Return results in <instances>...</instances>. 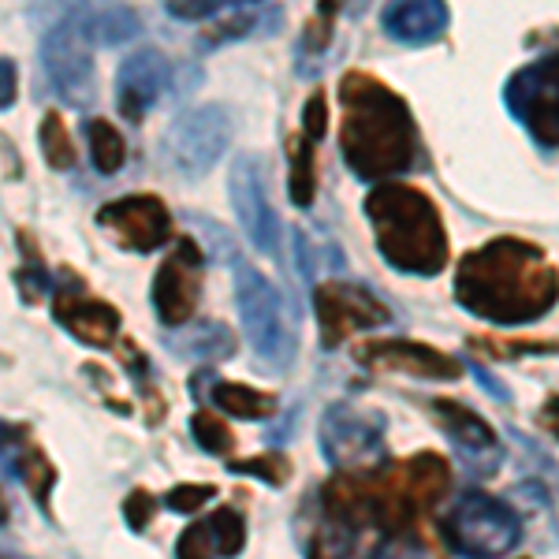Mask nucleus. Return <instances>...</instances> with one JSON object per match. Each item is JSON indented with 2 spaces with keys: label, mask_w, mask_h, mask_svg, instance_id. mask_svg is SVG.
<instances>
[{
  "label": "nucleus",
  "mask_w": 559,
  "mask_h": 559,
  "mask_svg": "<svg viewBox=\"0 0 559 559\" xmlns=\"http://www.w3.org/2000/svg\"><path fill=\"white\" fill-rule=\"evenodd\" d=\"M455 295L466 310L492 324H526L552 310L559 276L530 242L492 239L463 258Z\"/></svg>",
  "instance_id": "f257e3e1"
},
{
  "label": "nucleus",
  "mask_w": 559,
  "mask_h": 559,
  "mask_svg": "<svg viewBox=\"0 0 559 559\" xmlns=\"http://www.w3.org/2000/svg\"><path fill=\"white\" fill-rule=\"evenodd\" d=\"M344 97V160L358 179L400 176L414 165L411 112L388 86L369 75H347L340 83Z\"/></svg>",
  "instance_id": "f03ea898"
},
{
  "label": "nucleus",
  "mask_w": 559,
  "mask_h": 559,
  "mask_svg": "<svg viewBox=\"0 0 559 559\" xmlns=\"http://www.w3.org/2000/svg\"><path fill=\"white\" fill-rule=\"evenodd\" d=\"M369 224L377 231V250L400 273L432 276L444 269L448 242L437 205L407 183H384L366 198Z\"/></svg>",
  "instance_id": "7ed1b4c3"
},
{
  "label": "nucleus",
  "mask_w": 559,
  "mask_h": 559,
  "mask_svg": "<svg viewBox=\"0 0 559 559\" xmlns=\"http://www.w3.org/2000/svg\"><path fill=\"white\" fill-rule=\"evenodd\" d=\"M236 306L254 355L269 369H287L295 362V324L287 318L284 295L258 273L254 265H236Z\"/></svg>",
  "instance_id": "20e7f679"
},
{
  "label": "nucleus",
  "mask_w": 559,
  "mask_h": 559,
  "mask_svg": "<svg viewBox=\"0 0 559 559\" xmlns=\"http://www.w3.org/2000/svg\"><path fill=\"white\" fill-rule=\"evenodd\" d=\"M444 534L459 552L474 559H496V556H508L522 540V519L508 503L496 500V496L466 492L448 511Z\"/></svg>",
  "instance_id": "39448f33"
},
{
  "label": "nucleus",
  "mask_w": 559,
  "mask_h": 559,
  "mask_svg": "<svg viewBox=\"0 0 559 559\" xmlns=\"http://www.w3.org/2000/svg\"><path fill=\"white\" fill-rule=\"evenodd\" d=\"M94 45L86 41L83 26H79L75 12L60 15L57 23L45 31L41 38V64L49 75L57 97L71 108H86L97 97V75H94Z\"/></svg>",
  "instance_id": "423d86ee"
},
{
  "label": "nucleus",
  "mask_w": 559,
  "mask_h": 559,
  "mask_svg": "<svg viewBox=\"0 0 559 559\" xmlns=\"http://www.w3.org/2000/svg\"><path fill=\"white\" fill-rule=\"evenodd\" d=\"M231 139V116L224 105H198L176 116L173 128L165 131L160 146H165L168 165L187 179H202L213 173L216 160L224 157Z\"/></svg>",
  "instance_id": "0eeeda50"
},
{
  "label": "nucleus",
  "mask_w": 559,
  "mask_h": 559,
  "mask_svg": "<svg viewBox=\"0 0 559 559\" xmlns=\"http://www.w3.org/2000/svg\"><path fill=\"white\" fill-rule=\"evenodd\" d=\"M503 102L540 146H559V52L515 71L503 86Z\"/></svg>",
  "instance_id": "6e6552de"
},
{
  "label": "nucleus",
  "mask_w": 559,
  "mask_h": 559,
  "mask_svg": "<svg viewBox=\"0 0 559 559\" xmlns=\"http://www.w3.org/2000/svg\"><path fill=\"white\" fill-rule=\"evenodd\" d=\"M321 452L332 466L373 463L384 452V418L350 403H336L321 418Z\"/></svg>",
  "instance_id": "1a4fd4ad"
},
{
  "label": "nucleus",
  "mask_w": 559,
  "mask_h": 559,
  "mask_svg": "<svg viewBox=\"0 0 559 559\" xmlns=\"http://www.w3.org/2000/svg\"><path fill=\"white\" fill-rule=\"evenodd\" d=\"M198 295H202V247L191 239H179L176 250L153 276L150 299L160 324L179 329V324L191 321L198 310Z\"/></svg>",
  "instance_id": "9d476101"
},
{
  "label": "nucleus",
  "mask_w": 559,
  "mask_h": 559,
  "mask_svg": "<svg viewBox=\"0 0 559 559\" xmlns=\"http://www.w3.org/2000/svg\"><path fill=\"white\" fill-rule=\"evenodd\" d=\"M228 198L231 210H236L242 231L254 242L261 254H276L280 247V221L269 205V191H265V165L250 153L231 160V176H228Z\"/></svg>",
  "instance_id": "9b49d317"
},
{
  "label": "nucleus",
  "mask_w": 559,
  "mask_h": 559,
  "mask_svg": "<svg viewBox=\"0 0 559 559\" xmlns=\"http://www.w3.org/2000/svg\"><path fill=\"white\" fill-rule=\"evenodd\" d=\"M97 224L112 231L120 239V247L134 250V254H153V250L173 239V213L153 194L116 198V202L97 210Z\"/></svg>",
  "instance_id": "f8f14e48"
},
{
  "label": "nucleus",
  "mask_w": 559,
  "mask_h": 559,
  "mask_svg": "<svg viewBox=\"0 0 559 559\" xmlns=\"http://www.w3.org/2000/svg\"><path fill=\"white\" fill-rule=\"evenodd\" d=\"M52 318L90 347H112L116 336H120V310L94 299V295L86 292V284H79V280L71 276V269H60L57 273Z\"/></svg>",
  "instance_id": "ddd939ff"
},
{
  "label": "nucleus",
  "mask_w": 559,
  "mask_h": 559,
  "mask_svg": "<svg viewBox=\"0 0 559 559\" xmlns=\"http://www.w3.org/2000/svg\"><path fill=\"white\" fill-rule=\"evenodd\" d=\"M173 64L160 49H134L116 71V108L128 123H142V116L165 94Z\"/></svg>",
  "instance_id": "4468645a"
},
{
  "label": "nucleus",
  "mask_w": 559,
  "mask_h": 559,
  "mask_svg": "<svg viewBox=\"0 0 559 559\" xmlns=\"http://www.w3.org/2000/svg\"><path fill=\"white\" fill-rule=\"evenodd\" d=\"M318 321L324 332V347H336L350 329H377L388 321V310L366 287L355 284H321Z\"/></svg>",
  "instance_id": "2eb2a0df"
},
{
  "label": "nucleus",
  "mask_w": 559,
  "mask_h": 559,
  "mask_svg": "<svg viewBox=\"0 0 559 559\" xmlns=\"http://www.w3.org/2000/svg\"><path fill=\"white\" fill-rule=\"evenodd\" d=\"M432 411H437V418H440V429L452 437L459 459L471 466V474L489 477V474L500 471V463H503L500 440H496V432L485 426L474 411L459 407V403H452V400L432 403Z\"/></svg>",
  "instance_id": "dca6fc26"
},
{
  "label": "nucleus",
  "mask_w": 559,
  "mask_h": 559,
  "mask_svg": "<svg viewBox=\"0 0 559 559\" xmlns=\"http://www.w3.org/2000/svg\"><path fill=\"white\" fill-rule=\"evenodd\" d=\"M0 471L12 474L20 485H26L41 508L49 503V489L57 485V471H52V463L45 459L41 448L34 444L26 426L0 421Z\"/></svg>",
  "instance_id": "f3484780"
},
{
  "label": "nucleus",
  "mask_w": 559,
  "mask_h": 559,
  "mask_svg": "<svg viewBox=\"0 0 559 559\" xmlns=\"http://www.w3.org/2000/svg\"><path fill=\"white\" fill-rule=\"evenodd\" d=\"M362 358H373V366L400 369V373L429 377V381H455L463 369L452 358L440 355L426 344H407V340H392V344H373L362 350Z\"/></svg>",
  "instance_id": "a211bd4d"
},
{
  "label": "nucleus",
  "mask_w": 559,
  "mask_h": 559,
  "mask_svg": "<svg viewBox=\"0 0 559 559\" xmlns=\"http://www.w3.org/2000/svg\"><path fill=\"white\" fill-rule=\"evenodd\" d=\"M448 8L437 0H421V4H392L381 12V26L403 45H429L448 31Z\"/></svg>",
  "instance_id": "6ab92c4d"
},
{
  "label": "nucleus",
  "mask_w": 559,
  "mask_h": 559,
  "mask_svg": "<svg viewBox=\"0 0 559 559\" xmlns=\"http://www.w3.org/2000/svg\"><path fill=\"white\" fill-rule=\"evenodd\" d=\"M90 45H123L142 31L139 12L128 4H71Z\"/></svg>",
  "instance_id": "aec40b11"
},
{
  "label": "nucleus",
  "mask_w": 559,
  "mask_h": 559,
  "mask_svg": "<svg viewBox=\"0 0 559 559\" xmlns=\"http://www.w3.org/2000/svg\"><path fill=\"white\" fill-rule=\"evenodd\" d=\"M165 347L176 350L179 358H191V362H216V358L236 355V336L221 321H202L187 332H173Z\"/></svg>",
  "instance_id": "412c9836"
},
{
  "label": "nucleus",
  "mask_w": 559,
  "mask_h": 559,
  "mask_svg": "<svg viewBox=\"0 0 559 559\" xmlns=\"http://www.w3.org/2000/svg\"><path fill=\"white\" fill-rule=\"evenodd\" d=\"M213 403L224 414H231V418H242V421H261V418H269V414L276 411L273 395H261V392H254V388L228 384V381H216L213 384Z\"/></svg>",
  "instance_id": "4be33fe9"
},
{
  "label": "nucleus",
  "mask_w": 559,
  "mask_h": 559,
  "mask_svg": "<svg viewBox=\"0 0 559 559\" xmlns=\"http://www.w3.org/2000/svg\"><path fill=\"white\" fill-rule=\"evenodd\" d=\"M448 489V466L440 463L437 455H418L407 466V492L411 503H421V508H432V503L444 496Z\"/></svg>",
  "instance_id": "5701e85b"
},
{
  "label": "nucleus",
  "mask_w": 559,
  "mask_h": 559,
  "mask_svg": "<svg viewBox=\"0 0 559 559\" xmlns=\"http://www.w3.org/2000/svg\"><path fill=\"white\" fill-rule=\"evenodd\" d=\"M86 142H90V160L102 176H112L123 168L128 146H123V134L112 128L108 120H90L86 123Z\"/></svg>",
  "instance_id": "b1692460"
},
{
  "label": "nucleus",
  "mask_w": 559,
  "mask_h": 559,
  "mask_svg": "<svg viewBox=\"0 0 559 559\" xmlns=\"http://www.w3.org/2000/svg\"><path fill=\"white\" fill-rule=\"evenodd\" d=\"M38 142H41L45 165H49V168H57V173H71V168H75V160H79L75 142H71L68 123L60 120L57 112H45L41 131H38Z\"/></svg>",
  "instance_id": "393cba45"
},
{
  "label": "nucleus",
  "mask_w": 559,
  "mask_h": 559,
  "mask_svg": "<svg viewBox=\"0 0 559 559\" xmlns=\"http://www.w3.org/2000/svg\"><path fill=\"white\" fill-rule=\"evenodd\" d=\"M287 160H292V183H287V194H292L295 205H310L313 202V142L310 139H292L287 142Z\"/></svg>",
  "instance_id": "a878e982"
},
{
  "label": "nucleus",
  "mask_w": 559,
  "mask_h": 559,
  "mask_svg": "<svg viewBox=\"0 0 559 559\" xmlns=\"http://www.w3.org/2000/svg\"><path fill=\"white\" fill-rule=\"evenodd\" d=\"M205 522H210L213 540H216V552H221L224 559H231V556L242 552V540H247V522H242L239 511L221 508V511H213V515L205 519Z\"/></svg>",
  "instance_id": "bb28decb"
},
{
  "label": "nucleus",
  "mask_w": 559,
  "mask_h": 559,
  "mask_svg": "<svg viewBox=\"0 0 559 559\" xmlns=\"http://www.w3.org/2000/svg\"><path fill=\"white\" fill-rule=\"evenodd\" d=\"M191 432H194V440H198V444H202L210 455H228L231 448H236V437H231V429L224 426L221 418L205 414V411H198L194 418H191Z\"/></svg>",
  "instance_id": "cd10ccee"
},
{
  "label": "nucleus",
  "mask_w": 559,
  "mask_h": 559,
  "mask_svg": "<svg viewBox=\"0 0 559 559\" xmlns=\"http://www.w3.org/2000/svg\"><path fill=\"white\" fill-rule=\"evenodd\" d=\"M216 556L221 552H216L210 522H194V526H187L176 540V559H216Z\"/></svg>",
  "instance_id": "c85d7f7f"
},
{
  "label": "nucleus",
  "mask_w": 559,
  "mask_h": 559,
  "mask_svg": "<svg viewBox=\"0 0 559 559\" xmlns=\"http://www.w3.org/2000/svg\"><path fill=\"white\" fill-rule=\"evenodd\" d=\"M231 8L236 4H224V0H173V4H165V12L183 23H210L216 15L231 12Z\"/></svg>",
  "instance_id": "c756f323"
},
{
  "label": "nucleus",
  "mask_w": 559,
  "mask_h": 559,
  "mask_svg": "<svg viewBox=\"0 0 559 559\" xmlns=\"http://www.w3.org/2000/svg\"><path fill=\"white\" fill-rule=\"evenodd\" d=\"M187 224H191V228L210 231V242H205V247H210L213 261H221V265H224V261H236V265H239V250H236V242H231V236L221 228V224L205 221V216H198V213L187 216Z\"/></svg>",
  "instance_id": "7c9ffc66"
},
{
  "label": "nucleus",
  "mask_w": 559,
  "mask_h": 559,
  "mask_svg": "<svg viewBox=\"0 0 559 559\" xmlns=\"http://www.w3.org/2000/svg\"><path fill=\"white\" fill-rule=\"evenodd\" d=\"M231 471H239V474H258V477H265L269 485H284V477H287V459L280 455V452H265V455H258V459H242V463H231Z\"/></svg>",
  "instance_id": "2f4dec72"
},
{
  "label": "nucleus",
  "mask_w": 559,
  "mask_h": 559,
  "mask_svg": "<svg viewBox=\"0 0 559 559\" xmlns=\"http://www.w3.org/2000/svg\"><path fill=\"white\" fill-rule=\"evenodd\" d=\"M15 284H20V292H23V302L38 306V302L45 299V292H49V287H52V280H49V273H45L41 258L34 254V258H31V265H23V269H20V276H15Z\"/></svg>",
  "instance_id": "473e14b6"
},
{
  "label": "nucleus",
  "mask_w": 559,
  "mask_h": 559,
  "mask_svg": "<svg viewBox=\"0 0 559 559\" xmlns=\"http://www.w3.org/2000/svg\"><path fill=\"white\" fill-rule=\"evenodd\" d=\"M216 496L213 485H176L173 492L165 496V503L179 515H194V511H202V503H210Z\"/></svg>",
  "instance_id": "72a5a7b5"
},
{
  "label": "nucleus",
  "mask_w": 559,
  "mask_h": 559,
  "mask_svg": "<svg viewBox=\"0 0 559 559\" xmlns=\"http://www.w3.org/2000/svg\"><path fill=\"white\" fill-rule=\"evenodd\" d=\"M153 511H157V500L146 492V489H134L128 500H123V519H128V526L134 534H142V530H150L153 522Z\"/></svg>",
  "instance_id": "f704fd0d"
},
{
  "label": "nucleus",
  "mask_w": 559,
  "mask_h": 559,
  "mask_svg": "<svg viewBox=\"0 0 559 559\" xmlns=\"http://www.w3.org/2000/svg\"><path fill=\"white\" fill-rule=\"evenodd\" d=\"M15 94H20V71H15L12 57H0V112L15 105Z\"/></svg>",
  "instance_id": "c9c22d12"
},
{
  "label": "nucleus",
  "mask_w": 559,
  "mask_h": 559,
  "mask_svg": "<svg viewBox=\"0 0 559 559\" xmlns=\"http://www.w3.org/2000/svg\"><path fill=\"white\" fill-rule=\"evenodd\" d=\"M324 116H329V108H324V97H321V94H313L310 102H306V112H302L306 139H310V142L324 139Z\"/></svg>",
  "instance_id": "e433bc0d"
},
{
  "label": "nucleus",
  "mask_w": 559,
  "mask_h": 559,
  "mask_svg": "<svg viewBox=\"0 0 559 559\" xmlns=\"http://www.w3.org/2000/svg\"><path fill=\"white\" fill-rule=\"evenodd\" d=\"M292 239H295L292 247H295V269H299V280L310 284L313 273H318V269H313V258H310V242H306L302 231H292Z\"/></svg>",
  "instance_id": "4c0bfd02"
},
{
  "label": "nucleus",
  "mask_w": 559,
  "mask_h": 559,
  "mask_svg": "<svg viewBox=\"0 0 559 559\" xmlns=\"http://www.w3.org/2000/svg\"><path fill=\"white\" fill-rule=\"evenodd\" d=\"M471 369H474V377H477V381H481L485 388H489V395H492V400L511 403V392H508V388H503L500 381H496V377L489 373V369H481V366H471Z\"/></svg>",
  "instance_id": "58836bf2"
},
{
  "label": "nucleus",
  "mask_w": 559,
  "mask_h": 559,
  "mask_svg": "<svg viewBox=\"0 0 559 559\" xmlns=\"http://www.w3.org/2000/svg\"><path fill=\"white\" fill-rule=\"evenodd\" d=\"M540 421H545V429L559 440V395H552V400L545 403V411H540Z\"/></svg>",
  "instance_id": "ea45409f"
},
{
  "label": "nucleus",
  "mask_w": 559,
  "mask_h": 559,
  "mask_svg": "<svg viewBox=\"0 0 559 559\" xmlns=\"http://www.w3.org/2000/svg\"><path fill=\"white\" fill-rule=\"evenodd\" d=\"M0 522H8V500H4V492H0Z\"/></svg>",
  "instance_id": "a19ab883"
},
{
  "label": "nucleus",
  "mask_w": 559,
  "mask_h": 559,
  "mask_svg": "<svg viewBox=\"0 0 559 559\" xmlns=\"http://www.w3.org/2000/svg\"><path fill=\"white\" fill-rule=\"evenodd\" d=\"M388 559H392V556H388Z\"/></svg>",
  "instance_id": "79ce46f5"
}]
</instances>
